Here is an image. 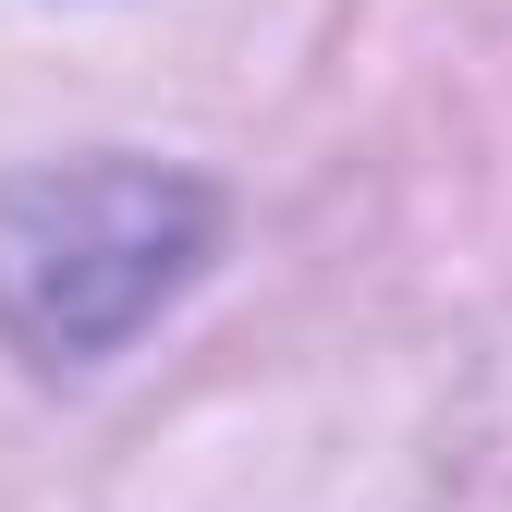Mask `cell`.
Returning <instances> with one entry per match:
<instances>
[{
	"label": "cell",
	"mask_w": 512,
	"mask_h": 512,
	"mask_svg": "<svg viewBox=\"0 0 512 512\" xmlns=\"http://www.w3.org/2000/svg\"><path fill=\"white\" fill-rule=\"evenodd\" d=\"M208 183L147 159H74L0 183V330L37 366H110L208 269Z\"/></svg>",
	"instance_id": "obj_1"
}]
</instances>
